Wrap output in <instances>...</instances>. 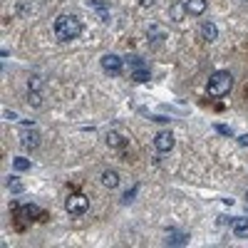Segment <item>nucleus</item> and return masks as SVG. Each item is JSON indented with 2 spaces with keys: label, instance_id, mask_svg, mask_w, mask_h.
I'll return each mask as SVG.
<instances>
[{
  "label": "nucleus",
  "instance_id": "obj_18",
  "mask_svg": "<svg viewBox=\"0 0 248 248\" xmlns=\"http://www.w3.org/2000/svg\"><path fill=\"white\" fill-rule=\"evenodd\" d=\"M8 189L15 191V194H20V191H23V181H20L17 176H10V179H8Z\"/></svg>",
  "mask_w": 248,
  "mask_h": 248
},
{
  "label": "nucleus",
  "instance_id": "obj_14",
  "mask_svg": "<svg viewBox=\"0 0 248 248\" xmlns=\"http://www.w3.org/2000/svg\"><path fill=\"white\" fill-rule=\"evenodd\" d=\"M28 105L35 107V109L43 107L45 105V102H43V92H40V90H28Z\"/></svg>",
  "mask_w": 248,
  "mask_h": 248
},
{
  "label": "nucleus",
  "instance_id": "obj_21",
  "mask_svg": "<svg viewBox=\"0 0 248 248\" xmlns=\"http://www.w3.org/2000/svg\"><path fill=\"white\" fill-rule=\"evenodd\" d=\"M139 5H141V8H152L154 0H139Z\"/></svg>",
  "mask_w": 248,
  "mask_h": 248
},
{
  "label": "nucleus",
  "instance_id": "obj_22",
  "mask_svg": "<svg viewBox=\"0 0 248 248\" xmlns=\"http://www.w3.org/2000/svg\"><path fill=\"white\" fill-rule=\"evenodd\" d=\"M216 129H218V132H221V134H229V137H231V134H233V132H231V129H229V127H216Z\"/></svg>",
  "mask_w": 248,
  "mask_h": 248
},
{
  "label": "nucleus",
  "instance_id": "obj_4",
  "mask_svg": "<svg viewBox=\"0 0 248 248\" xmlns=\"http://www.w3.org/2000/svg\"><path fill=\"white\" fill-rule=\"evenodd\" d=\"M65 209H67L70 216L79 218V216H85V214L90 211V199L82 196V194H72V196H67V201H65Z\"/></svg>",
  "mask_w": 248,
  "mask_h": 248
},
{
  "label": "nucleus",
  "instance_id": "obj_24",
  "mask_svg": "<svg viewBox=\"0 0 248 248\" xmlns=\"http://www.w3.org/2000/svg\"><path fill=\"white\" fill-rule=\"evenodd\" d=\"M246 203H248V194H246Z\"/></svg>",
  "mask_w": 248,
  "mask_h": 248
},
{
  "label": "nucleus",
  "instance_id": "obj_13",
  "mask_svg": "<svg viewBox=\"0 0 248 248\" xmlns=\"http://www.w3.org/2000/svg\"><path fill=\"white\" fill-rule=\"evenodd\" d=\"M233 236L236 238H248V218H236L233 221Z\"/></svg>",
  "mask_w": 248,
  "mask_h": 248
},
{
  "label": "nucleus",
  "instance_id": "obj_10",
  "mask_svg": "<svg viewBox=\"0 0 248 248\" xmlns=\"http://www.w3.org/2000/svg\"><path fill=\"white\" fill-rule=\"evenodd\" d=\"M199 32H201V40H206V43H214V40L218 37V30H216V25L214 23H201V28H199Z\"/></svg>",
  "mask_w": 248,
  "mask_h": 248
},
{
  "label": "nucleus",
  "instance_id": "obj_1",
  "mask_svg": "<svg viewBox=\"0 0 248 248\" xmlns=\"http://www.w3.org/2000/svg\"><path fill=\"white\" fill-rule=\"evenodd\" d=\"M52 28H55V37L60 40V43H70V40H77L79 32H82L79 17H77V15H67V13L57 15Z\"/></svg>",
  "mask_w": 248,
  "mask_h": 248
},
{
  "label": "nucleus",
  "instance_id": "obj_9",
  "mask_svg": "<svg viewBox=\"0 0 248 248\" xmlns=\"http://www.w3.org/2000/svg\"><path fill=\"white\" fill-rule=\"evenodd\" d=\"M102 186H105V189H117V186H119V171L105 169V171H102Z\"/></svg>",
  "mask_w": 248,
  "mask_h": 248
},
{
  "label": "nucleus",
  "instance_id": "obj_8",
  "mask_svg": "<svg viewBox=\"0 0 248 248\" xmlns=\"http://www.w3.org/2000/svg\"><path fill=\"white\" fill-rule=\"evenodd\" d=\"M20 144H23V147L25 149H37L40 147V134L35 132V129H30V132H23V134H20Z\"/></svg>",
  "mask_w": 248,
  "mask_h": 248
},
{
  "label": "nucleus",
  "instance_id": "obj_20",
  "mask_svg": "<svg viewBox=\"0 0 248 248\" xmlns=\"http://www.w3.org/2000/svg\"><path fill=\"white\" fill-rule=\"evenodd\" d=\"M134 194H137V189H132V191H127V194H124V203H129V201L134 199Z\"/></svg>",
  "mask_w": 248,
  "mask_h": 248
},
{
  "label": "nucleus",
  "instance_id": "obj_6",
  "mask_svg": "<svg viewBox=\"0 0 248 248\" xmlns=\"http://www.w3.org/2000/svg\"><path fill=\"white\" fill-rule=\"evenodd\" d=\"M15 214H17L20 218H28V221H43V218H45V211L40 209V206H35V203L17 206V209H15Z\"/></svg>",
  "mask_w": 248,
  "mask_h": 248
},
{
  "label": "nucleus",
  "instance_id": "obj_5",
  "mask_svg": "<svg viewBox=\"0 0 248 248\" xmlns=\"http://www.w3.org/2000/svg\"><path fill=\"white\" fill-rule=\"evenodd\" d=\"M99 65H102V70H105L107 75L117 77V75H122L124 60H122L119 55H114V52H107V55H102V57H99Z\"/></svg>",
  "mask_w": 248,
  "mask_h": 248
},
{
  "label": "nucleus",
  "instance_id": "obj_2",
  "mask_svg": "<svg viewBox=\"0 0 248 248\" xmlns=\"http://www.w3.org/2000/svg\"><path fill=\"white\" fill-rule=\"evenodd\" d=\"M233 90V75L229 70H218L209 77V85H206V92H209V97H226Z\"/></svg>",
  "mask_w": 248,
  "mask_h": 248
},
{
  "label": "nucleus",
  "instance_id": "obj_16",
  "mask_svg": "<svg viewBox=\"0 0 248 248\" xmlns=\"http://www.w3.org/2000/svg\"><path fill=\"white\" fill-rule=\"evenodd\" d=\"M169 246H186L189 243V236L186 233H171V238H167Z\"/></svg>",
  "mask_w": 248,
  "mask_h": 248
},
{
  "label": "nucleus",
  "instance_id": "obj_23",
  "mask_svg": "<svg viewBox=\"0 0 248 248\" xmlns=\"http://www.w3.org/2000/svg\"><path fill=\"white\" fill-rule=\"evenodd\" d=\"M238 141H241V147H248V134H243V137H238Z\"/></svg>",
  "mask_w": 248,
  "mask_h": 248
},
{
  "label": "nucleus",
  "instance_id": "obj_19",
  "mask_svg": "<svg viewBox=\"0 0 248 248\" xmlns=\"http://www.w3.org/2000/svg\"><path fill=\"white\" fill-rule=\"evenodd\" d=\"M28 90H43V77H30V82H28Z\"/></svg>",
  "mask_w": 248,
  "mask_h": 248
},
{
  "label": "nucleus",
  "instance_id": "obj_17",
  "mask_svg": "<svg viewBox=\"0 0 248 248\" xmlns=\"http://www.w3.org/2000/svg\"><path fill=\"white\" fill-rule=\"evenodd\" d=\"M13 167H15V171H28L30 169V161L23 159V156H15L13 159Z\"/></svg>",
  "mask_w": 248,
  "mask_h": 248
},
{
  "label": "nucleus",
  "instance_id": "obj_12",
  "mask_svg": "<svg viewBox=\"0 0 248 248\" xmlns=\"http://www.w3.org/2000/svg\"><path fill=\"white\" fill-rule=\"evenodd\" d=\"M107 144L112 149H124L127 147V139H124L119 132H107Z\"/></svg>",
  "mask_w": 248,
  "mask_h": 248
},
{
  "label": "nucleus",
  "instance_id": "obj_3",
  "mask_svg": "<svg viewBox=\"0 0 248 248\" xmlns=\"http://www.w3.org/2000/svg\"><path fill=\"white\" fill-rule=\"evenodd\" d=\"M124 62L129 65V70H132V79H134V82H147V79H149V65H147V62H144L139 55L124 57Z\"/></svg>",
  "mask_w": 248,
  "mask_h": 248
},
{
  "label": "nucleus",
  "instance_id": "obj_11",
  "mask_svg": "<svg viewBox=\"0 0 248 248\" xmlns=\"http://www.w3.org/2000/svg\"><path fill=\"white\" fill-rule=\"evenodd\" d=\"M186 13L189 15H203L206 13V0H186Z\"/></svg>",
  "mask_w": 248,
  "mask_h": 248
},
{
  "label": "nucleus",
  "instance_id": "obj_7",
  "mask_svg": "<svg viewBox=\"0 0 248 248\" xmlns=\"http://www.w3.org/2000/svg\"><path fill=\"white\" fill-rule=\"evenodd\" d=\"M174 134L171 132H159L156 137H154V147H156V152H161V154H167V152H171L174 149Z\"/></svg>",
  "mask_w": 248,
  "mask_h": 248
},
{
  "label": "nucleus",
  "instance_id": "obj_15",
  "mask_svg": "<svg viewBox=\"0 0 248 248\" xmlns=\"http://www.w3.org/2000/svg\"><path fill=\"white\" fill-rule=\"evenodd\" d=\"M184 15H186V3H174V5L169 8V17L174 20V23H179Z\"/></svg>",
  "mask_w": 248,
  "mask_h": 248
}]
</instances>
